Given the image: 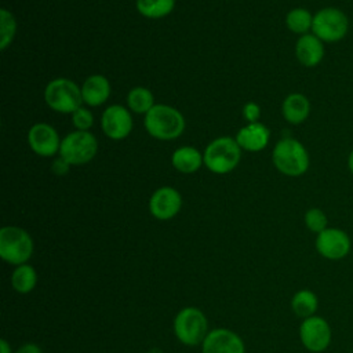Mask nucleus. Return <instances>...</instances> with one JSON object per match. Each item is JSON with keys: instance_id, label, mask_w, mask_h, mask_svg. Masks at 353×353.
<instances>
[{"instance_id": "423d86ee", "label": "nucleus", "mask_w": 353, "mask_h": 353, "mask_svg": "<svg viewBox=\"0 0 353 353\" xmlns=\"http://www.w3.org/2000/svg\"><path fill=\"white\" fill-rule=\"evenodd\" d=\"M312 33L323 43H338L349 33V18L336 7L328 6L313 14Z\"/></svg>"}, {"instance_id": "c756f323", "label": "nucleus", "mask_w": 353, "mask_h": 353, "mask_svg": "<svg viewBox=\"0 0 353 353\" xmlns=\"http://www.w3.org/2000/svg\"><path fill=\"white\" fill-rule=\"evenodd\" d=\"M15 353H43V350L39 345H36L33 342H28V343H23L22 346H19Z\"/></svg>"}, {"instance_id": "20e7f679", "label": "nucleus", "mask_w": 353, "mask_h": 353, "mask_svg": "<svg viewBox=\"0 0 353 353\" xmlns=\"http://www.w3.org/2000/svg\"><path fill=\"white\" fill-rule=\"evenodd\" d=\"M32 236L19 226H3L0 229V256L7 263L19 266L33 255Z\"/></svg>"}, {"instance_id": "2eb2a0df", "label": "nucleus", "mask_w": 353, "mask_h": 353, "mask_svg": "<svg viewBox=\"0 0 353 353\" xmlns=\"http://www.w3.org/2000/svg\"><path fill=\"white\" fill-rule=\"evenodd\" d=\"M324 44L312 32L299 36L295 43V57L305 68H314L321 63L325 55Z\"/></svg>"}, {"instance_id": "a878e982", "label": "nucleus", "mask_w": 353, "mask_h": 353, "mask_svg": "<svg viewBox=\"0 0 353 353\" xmlns=\"http://www.w3.org/2000/svg\"><path fill=\"white\" fill-rule=\"evenodd\" d=\"M303 222L306 225V228L319 234L320 232H323L324 229H327L328 226V218L325 215V212L321 210V208H317V207H313V208H309L305 215H303Z\"/></svg>"}, {"instance_id": "f257e3e1", "label": "nucleus", "mask_w": 353, "mask_h": 353, "mask_svg": "<svg viewBox=\"0 0 353 353\" xmlns=\"http://www.w3.org/2000/svg\"><path fill=\"white\" fill-rule=\"evenodd\" d=\"M273 165L285 176H301L310 165V156L302 142L295 138H281L272 152Z\"/></svg>"}, {"instance_id": "aec40b11", "label": "nucleus", "mask_w": 353, "mask_h": 353, "mask_svg": "<svg viewBox=\"0 0 353 353\" xmlns=\"http://www.w3.org/2000/svg\"><path fill=\"white\" fill-rule=\"evenodd\" d=\"M319 306L317 295L310 290H299L294 294L291 299V309L292 312L302 319H307L314 316Z\"/></svg>"}, {"instance_id": "9d476101", "label": "nucleus", "mask_w": 353, "mask_h": 353, "mask_svg": "<svg viewBox=\"0 0 353 353\" xmlns=\"http://www.w3.org/2000/svg\"><path fill=\"white\" fill-rule=\"evenodd\" d=\"M314 247L323 258L338 261L349 254L352 243L345 230L339 228H327L316 236Z\"/></svg>"}, {"instance_id": "6e6552de", "label": "nucleus", "mask_w": 353, "mask_h": 353, "mask_svg": "<svg viewBox=\"0 0 353 353\" xmlns=\"http://www.w3.org/2000/svg\"><path fill=\"white\" fill-rule=\"evenodd\" d=\"M98 152V141L90 131H73L61 141L59 157L70 165H83L90 163Z\"/></svg>"}, {"instance_id": "0eeeda50", "label": "nucleus", "mask_w": 353, "mask_h": 353, "mask_svg": "<svg viewBox=\"0 0 353 353\" xmlns=\"http://www.w3.org/2000/svg\"><path fill=\"white\" fill-rule=\"evenodd\" d=\"M44 101L50 109L72 114L83 103L81 87L70 79H54L44 88Z\"/></svg>"}, {"instance_id": "9b49d317", "label": "nucleus", "mask_w": 353, "mask_h": 353, "mask_svg": "<svg viewBox=\"0 0 353 353\" xmlns=\"http://www.w3.org/2000/svg\"><path fill=\"white\" fill-rule=\"evenodd\" d=\"M101 125L103 134L108 138L113 141H121L131 134L134 121L127 108L114 103L103 110L101 117Z\"/></svg>"}, {"instance_id": "b1692460", "label": "nucleus", "mask_w": 353, "mask_h": 353, "mask_svg": "<svg viewBox=\"0 0 353 353\" xmlns=\"http://www.w3.org/2000/svg\"><path fill=\"white\" fill-rule=\"evenodd\" d=\"M127 105L130 110L138 114H146L156 103L153 94L146 87H134L127 95Z\"/></svg>"}, {"instance_id": "dca6fc26", "label": "nucleus", "mask_w": 353, "mask_h": 353, "mask_svg": "<svg viewBox=\"0 0 353 353\" xmlns=\"http://www.w3.org/2000/svg\"><path fill=\"white\" fill-rule=\"evenodd\" d=\"M234 139L243 150L261 152L269 143L270 130L259 121L248 123L245 127L237 131Z\"/></svg>"}, {"instance_id": "bb28decb", "label": "nucleus", "mask_w": 353, "mask_h": 353, "mask_svg": "<svg viewBox=\"0 0 353 353\" xmlns=\"http://www.w3.org/2000/svg\"><path fill=\"white\" fill-rule=\"evenodd\" d=\"M72 123L76 127V130L88 131L94 124V116L87 108L80 106L77 110L72 113Z\"/></svg>"}, {"instance_id": "4468645a", "label": "nucleus", "mask_w": 353, "mask_h": 353, "mask_svg": "<svg viewBox=\"0 0 353 353\" xmlns=\"http://www.w3.org/2000/svg\"><path fill=\"white\" fill-rule=\"evenodd\" d=\"M201 350L203 353H245V345L234 331L214 328L204 338Z\"/></svg>"}, {"instance_id": "4be33fe9", "label": "nucleus", "mask_w": 353, "mask_h": 353, "mask_svg": "<svg viewBox=\"0 0 353 353\" xmlns=\"http://www.w3.org/2000/svg\"><path fill=\"white\" fill-rule=\"evenodd\" d=\"M37 284V273L33 266L23 263L14 269L11 274V285L19 294H28L33 291Z\"/></svg>"}, {"instance_id": "6ab92c4d", "label": "nucleus", "mask_w": 353, "mask_h": 353, "mask_svg": "<svg viewBox=\"0 0 353 353\" xmlns=\"http://www.w3.org/2000/svg\"><path fill=\"white\" fill-rule=\"evenodd\" d=\"M172 167L182 174H193L204 164L203 154L193 146H181L171 156Z\"/></svg>"}, {"instance_id": "1a4fd4ad", "label": "nucleus", "mask_w": 353, "mask_h": 353, "mask_svg": "<svg viewBox=\"0 0 353 353\" xmlns=\"http://www.w3.org/2000/svg\"><path fill=\"white\" fill-rule=\"evenodd\" d=\"M331 338V327L324 317L314 314L302 320L299 325V339L309 352H324L330 346Z\"/></svg>"}, {"instance_id": "473e14b6", "label": "nucleus", "mask_w": 353, "mask_h": 353, "mask_svg": "<svg viewBox=\"0 0 353 353\" xmlns=\"http://www.w3.org/2000/svg\"><path fill=\"white\" fill-rule=\"evenodd\" d=\"M148 353H163V350L159 347H152L150 350H148Z\"/></svg>"}, {"instance_id": "f8f14e48", "label": "nucleus", "mask_w": 353, "mask_h": 353, "mask_svg": "<svg viewBox=\"0 0 353 353\" xmlns=\"http://www.w3.org/2000/svg\"><path fill=\"white\" fill-rule=\"evenodd\" d=\"M61 141L57 130L47 123H36L28 131L30 149L41 157H51L59 153Z\"/></svg>"}, {"instance_id": "f03ea898", "label": "nucleus", "mask_w": 353, "mask_h": 353, "mask_svg": "<svg viewBox=\"0 0 353 353\" xmlns=\"http://www.w3.org/2000/svg\"><path fill=\"white\" fill-rule=\"evenodd\" d=\"M143 123L148 134L159 141H172L181 137L185 130L182 113L164 103H156L145 114Z\"/></svg>"}, {"instance_id": "7ed1b4c3", "label": "nucleus", "mask_w": 353, "mask_h": 353, "mask_svg": "<svg viewBox=\"0 0 353 353\" xmlns=\"http://www.w3.org/2000/svg\"><path fill=\"white\" fill-rule=\"evenodd\" d=\"M241 148L230 137H219L211 141L204 153V165L214 174L223 175L232 172L240 163Z\"/></svg>"}, {"instance_id": "5701e85b", "label": "nucleus", "mask_w": 353, "mask_h": 353, "mask_svg": "<svg viewBox=\"0 0 353 353\" xmlns=\"http://www.w3.org/2000/svg\"><path fill=\"white\" fill-rule=\"evenodd\" d=\"M138 12L149 19H160L170 15L175 7V0H137Z\"/></svg>"}, {"instance_id": "c85d7f7f", "label": "nucleus", "mask_w": 353, "mask_h": 353, "mask_svg": "<svg viewBox=\"0 0 353 353\" xmlns=\"http://www.w3.org/2000/svg\"><path fill=\"white\" fill-rule=\"evenodd\" d=\"M70 164L68 161H65L62 157H57L52 163H51V171L55 175H65L69 172L70 170Z\"/></svg>"}, {"instance_id": "ddd939ff", "label": "nucleus", "mask_w": 353, "mask_h": 353, "mask_svg": "<svg viewBox=\"0 0 353 353\" xmlns=\"http://www.w3.org/2000/svg\"><path fill=\"white\" fill-rule=\"evenodd\" d=\"M182 207L181 193L171 186H161L149 199V212L159 221L172 219Z\"/></svg>"}, {"instance_id": "f3484780", "label": "nucleus", "mask_w": 353, "mask_h": 353, "mask_svg": "<svg viewBox=\"0 0 353 353\" xmlns=\"http://www.w3.org/2000/svg\"><path fill=\"white\" fill-rule=\"evenodd\" d=\"M110 91V83L103 74H92L81 85L83 102L92 108L103 105L109 99Z\"/></svg>"}, {"instance_id": "412c9836", "label": "nucleus", "mask_w": 353, "mask_h": 353, "mask_svg": "<svg viewBox=\"0 0 353 353\" xmlns=\"http://www.w3.org/2000/svg\"><path fill=\"white\" fill-rule=\"evenodd\" d=\"M285 25L288 30L295 34L302 36L310 33L313 25V14L303 7H295L287 12Z\"/></svg>"}, {"instance_id": "a211bd4d", "label": "nucleus", "mask_w": 353, "mask_h": 353, "mask_svg": "<svg viewBox=\"0 0 353 353\" xmlns=\"http://www.w3.org/2000/svg\"><path fill=\"white\" fill-rule=\"evenodd\" d=\"M281 113L287 123L302 124L310 114V101L301 92H291L281 103Z\"/></svg>"}, {"instance_id": "2f4dec72", "label": "nucleus", "mask_w": 353, "mask_h": 353, "mask_svg": "<svg viewBox=\"0 0 353 353\" xmlns=\"http://www.w3.org/2000/svg\"><path fill=\"white\" fill-rule=\"evenodd\" d=\"M346 164H347V170L350 171V174L353 175V149L349 152V154H347V161H346Z\"/></svg>"}, {"instance_id": "393cba45", "label": "nucleus", "mask_w": 353, "mask_h": 353, "mask_svg": "<svg viewBox=\"0 0 353 353\" xmlns=\"http://www.w3.org/2000/svg\"><path fill=\"white\" fill-rule=\"evenodd\" d=\"M17 33V21L11 11L0 10V50L4 51L14 40Z\"/></svg>"}, {"instance_id": "cd10ccee", "label": "nucleus", "mask_w": 353, "mask_h": 353, "mask_svg": "<svg viewBox=\"0 0 353 353\" xmlns=\"http://www.w3.org/2000/svg\"><path fill=\"white\" fill-rule=\"evenodd\" d=\"M243 116L248 123H256L261 116V108L256 102H247L243 106Z\"/></svg>"}, {"instance_id": "7c9ffc66", "label": "nucleus", "mask_w": 353, "mask_h": 353, "mask_svg": "<svg viewBox=\"0 0 353 353\" xmlns=\"http://www.w3.org/2000/svg\"><path fill=\"white\" fill-rule=\"evenodd\" d=\"M0 353H12L10 343L6 339L0 341Z\"/></svg>"}, {"instance_id": "39448f33", "label": "nucleus", "mask_w": 353, "mask_h": 353, "mask_svg": "<svg viewBox=\"0 0 353 353\" xmlns=\"http://www.w3.org/2000/svg\"><path fill=\"white\" fill-rule=\"evenodd\" d=\"M172 330L181 343L186 346H197L203 343L208 334V321L199 307L186 306L174 317Z\"/></svg>"}]
</instances>
